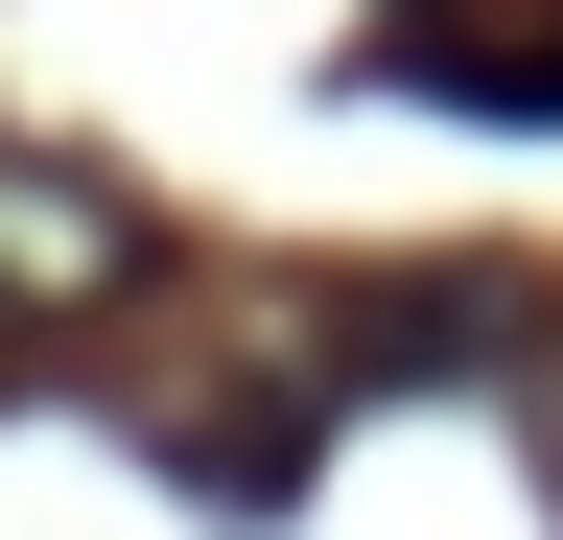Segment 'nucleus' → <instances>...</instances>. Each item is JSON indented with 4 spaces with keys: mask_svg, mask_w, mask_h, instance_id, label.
Wrapping results in <instances>:
<instances>
[{
    "mask_svg": "<svg viewBox=\"0 0 563 540\" xmlns=\"http://www.w3.org/2000/svg\"><path fill=\"white\" fill-rule=\"evenodd\" d=\"M118 283H141V212H118L95 165H24V142H0V329H70V306H118Z\"/></svg>",
    "mask_w": 563,
    "mask_h": 540,
    "instance_id": "f257e3e1",
    "label": "nucleus"
},
{
    "mask_svg": "<svg viewBox=\"0 0 563 540\" xmlns=\"http://www.w3.org/2000/svg\"><path fill=\"white\" fill-rule=\"evenodd\" d=\"M422 95H493V118H563V47H399Z\"/></svg>",
    "mask_w": 563,
    "mask_h": 540,
    "instance_id": "f03ea898",
    "label": "nucleus"
},
{
    "mask_svg": "<svg viewBox=\"0 0 563 540\" xmlns=\"http://www.w3.org/2000/svg\"><path fill=\"white\" fill-rule=\"evenodd\" d=\"M517 447H540V494H563V353H517Z\"/></svg>",
    "mask_w": 563,
    "mask_h": 540,
    "instance_id": "7ed1b4c3",
    "label": "nucleus"
}]
</instances>
